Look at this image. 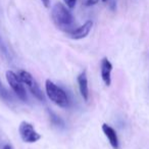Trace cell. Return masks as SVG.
<instances>
[{
	"instance_id": "cell-1",
	"label": "cell",
	"mask_w": 149,
	"mask_h": 149,
	"mask_svg": "<svg viewBox=\"0 0 149 149\" xmlns=\"http://www.w3.org/2000/svg\"><path fill=\"white\" fill-rule=\"evenodd\" d=\"M51 17L54 25L61 31L66 32L68 34L74 30V19L72 13L62 3H55V5L52 7Z\"/></svg>"
},
{
	"instance_id": "cell-2",
	"label": "cell",
	"mask_w": 149,
	"mask_h": 149,
	"mask_svg": "<svg viewBox=\"0 0 149 149\" xmlns=\"http://www.w3.org/2000/svg\"><path fill=\"white\" fill-rule=\"evenodd\" d=\"M45 89L49 99L51 101H53L56 105H58L59 107L62 108H66L70 106V98H68V94L60 87L55 85L52 81L46 80Z\"/></svg>"
},
{
	"instance_id": "cell-3",
	"label": "cell",
	"mask_w": 149,
	"mask_h": 149,
	"mask_svg": "<svg viewBox=\"0 0 149 149\" xmlns=\"http://www.w3.org/2000/svg\"><path fill=\"white\" fill-rule=\"evenodd\" d=\"M17 76H19V80L23 82V84H25V85L29 88L32 95L35 96L37 99L41 100V101H44V100H45L43 92H42V90L40 89L39 85L37 84L36 80L34 79L33 76H32L29 72H26V70H19V72H17Z\"/></svg>"
},
{
	"instance_id": "cell-4",
	"label": "cell",
	"mask_w": 149,
	"mask_h": 149,
	"mask_svg": "<svg viewBox=\"0 0 149 149\" xmlns=\"http://www.w3.org/2000/svg\"><path fill=\"white\" fill-rule=\"evenodd\" d=\"M6 80L8 82L9 86L13 89V91L15 93L17 98L22 100V101L26 102L28 100V96L26 93V89L23 85V82L19 80V76L13 70H7L6 72Z\"/></svg>"
},
{
	"instance_id": "cell-5",
	"label": "cell",
	"mask_w": 149,
	"mask_h": 149,
	"mask_svg": "<svg viewBox=\"0 0 149 149\" xmlns=\"http://www.w3.org/2000/svg\"><path fill=\"white\" fill-rule=\"evenodd\" d=\"M19 136L26 143H35L41 139V135L35 130L34 126L28 122H22L19 127Z\"/></svg>"
},
{
	"instance_id": "cell-6",
	"label": "cell",
	"mask_w": 149,
	"mask_h": 149,
	"mask_svg": "<svg viewBox=\"0 0 149 149\" xmlns=\"http://www.w3.org/2000/svg\"><path fill=\"white\" fill-rule=\"evenodd\" d=\"M92 27H93V23H92V21H87L83 26H81V27L77 28V29H74L72 31H70V33H68V36L74 40L84 39V38H86L88 35H89Z\"/></svg>"
},
{
	"instance_id": "cell-7",
	"label": "cell",
	"mask_w": 149,
	"mask_h": 149,
	"mask_svg": "<svg viewBox=\"0 0 149 149\" xmlns=\"http://www.w3.org/2000/svg\"><path fill=\"white\" fill-rule=\"evenodd\" d=\"M100 72H101V78L103 80L104 84L106 86H110L111 84V70H112V64L108 60L107 57L102 58L101 65H100Z\"/></svg>"
},
{
	"instance_id": "cell-8",
	"label": "cell",
	"mask_w": 149,
	"mask_h": 149,
	"mask_svg": "<svg viewBox=\"0 0 149 149\" xmlns=\"http://www.w3.org/2000/svg\"><path fill=\"white\" fill-rule=\"evenodd\" d=\"M77 81L78 85H79V90L80 93H81V96L83 97V99L85 101H88V99H89V87H88V78L86 70L82 72L78 76Z\"/></svg>"
},
{
	"instance_id": "cell-9",
	"label": "cell",
	"mask_w": 149,
	"mask_h": 149,
	"mask_svg": "<svg viewBox=\"0 0 149 149\" xmlns=\"http://www.w3.org/2000/svg\"><path fill=\"white\" fill-rule=\"evenodd\" d=\"M102 131H103L104 135L106 136V138L108 139L109 141L110 145L113 149H118V135H116V132L113 128L109 126L107 124H103L102 125Z\"/></svg>"
},
{
	"instance_id": "cell-10",
	"label": "cell",
	"mask_w": 149,
	"mask_h": 149,
	"mask_svg": "<svg viewBox=\"0 0 149 149\" xmlns=\"http://www.w3.org/2000/svg\"><path fill=\"white\" fill-rule=\"evenodd\" d=\"M0 99L3 100V101L8 104L13 102V97L8 92V90L4 87V85L1 83V81H0Z\"/></svg>"
},
{
	"instance_id": "cell-11",
	"label": "cell",
	"mask_w": 149,
	"mask_h": 149,
	"mask_svg": "<svg viewBox=\"0 0 149 149\" xmlns=\"http://www.w3.org/2000/svg\"><path fill=\"white\" fill-rule=\"evenodd\" d=\"M50 120H51L52 124L55 125V126H63V122H62L61 118L53 112H50Z\"/></svg>"
},
{
	"instance_id": "cell-12",
	"label": "cell",
	"mask_w": 149,
	"mask_h": 149,
	"mask_svg": "<svg viewBox=\"0 0 149 149\" xmlns=\"http://www.w3.org/2000/svg\"><path fill=\"white\" fill-rule=\"evenodd\" d=\"M65 5L68 7L70 9H72L76 6V3H77V0H63Z\"/></svg>"
},
{
	"instance_id": "cell-13",
	"label": "cell",
	"mask_w": 149,
	"mask_h": 149,
	"mask_svg": "<svg viewBox=\"0 0 149 149\" xmlns=\"http://www.w3.org/2000/svg\"><path fill=\"white\" fill-rule=\"evenodd\" d=\"M98 1H99V0H84V3H85V5H87V6H91V5L97 4Z\"/></svg>"
},
{
	"instance_id": "cell-14",
	"label": "cell",
	"mask_w": 149,
	"mask_h": 149,
	"mask_svg": "<svg viewBox=\"0 0 149 149\" xmlns=\"http://www.w3.org/2000/svg\"><path fill=\"white\" fill-rule=\"evenodd\" d=\"M41 2L43 3V5L46 8H48L50 6V0H41Z\"/></svg>"
},
{
	"instance_id": "cell-15",
	"label": "cell",
	"mask_w": 149,
	"mask_h": 149,
	"mask_svg": "<svg viewBox=\"0 0 149 149\" xmlns=\"http://www.w3.org/2000/svg\"><path fill=\"white\" fill-rule=\"evenodd\" d=\"M3 149H13V148H11V146H10V145H8V144H7V145H5V146L3 147Z\"/></svg>"
},
{
	"instance_id": "cell-16",
	"label": "cell",
	"mask_w": 149,
	"mask_h": 149,
	"mask_svg": "<svg viewBox=\"0 0 149 149\" xmlns=\"http://www.w3.org/2000/svg\"><path fill=\"white\" fill-rule=\"evenodd\" d=\"M102 1H103V2H106V1H107V0H102Z\"/></svg>"
},
{
	"instance_id": "cell-17",
	"label": "cell",
	"mask_w": 149,
	"mask_h": 149,
	"mask_svg": "<svg viewBox=\"0 0 149 149\" xmlns=\"http://www.w3.org/2000/svg\"><path fill=\"white\" fill-rule=\"evenodd\" d=\"M0 43H1V38H0Z\"/></svg>"
}]
</instances>
